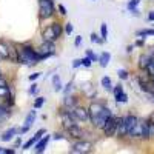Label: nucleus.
I'll list each match as a JSON object with an SVG mask.
<instances>
[{"mask_svg": "<svg viewBox=\"0 0 154 154\" xmlns=\"http://www.w3.org/2000/svg\"><path fill=\"white\" fill-rule=\"evenodd\" d=\"M17 53H19V60L17 63L26 66H32L35 63L40 62V56H38L37 49H34L31 45L23 43V45H17Z\"/></svg>", "mask_w": 154, "mask_h": 154, "instance_id": "obj_1", "label": "nucleus"}, {"mask_svg": "<svg viewBox=\"0 0 154 154\" xmlns=\"http://www.w3.org/2000/svg\"><path fill=\"white\" fill-rule=\"evenodd\" d=\"M54 2L53 0H38V19L46 20L54 16Z\"/></svg>", "mask_w": 154, "mask_h": 154, "instance_id": "obj_2", "label": "nucleus"}, {"mask_svg": "<svg viewBox=\"0 0 154 154\" xmlns=\"http://www.w3.org/2000/svg\"><path fill=\"white\" fill-rule=\"evenodd\" d=\"M130 137H142V139H148V137H149V125H148V120L139 119L137 123H136L134 128H133V131L130 133Z\"/></svg>", "mask_w": 154, "mask_h": 154, "instance_id": "obj_3", "label": "nucleus"}, {"mask_svg": "<svg viewBox=\"0 0 154 154\" xmlns=\"http://www.w3.org/2000/svg\"><path fill=\"white\" fill-rule=\"evenodd\" d=\"M119 119L120 117H117V116H109L108 117V120L105 122V125L102 126V130H103V134L105 136H108V137H112V136H116L117 134V126H119Z\"/></svg>", "mask_w": 154, "mask_h": 154, "instance_id": "obj_4", "label": "nucleus"}, {"mask_svg": "<svg viewBox=\"0 0 154 154\" xmlns=\"http://www.w3.org/2000/svg\"><path fill=\"white\" fill-rule=\"evenodd\" d=\"M37 53H38V56H40V62L48 59V57H51V56H54L56 54V45H54V42H45L43 40V43L37 48Z\"/></svg>", "mask_w": 154, "mask_h": 154, "instance_id": "obj_5", "label": "nucleus"}, {"mask_svg": "<svg viewBox=\"0 0 154 154\" xmlns=\"http://www.w3.org/2000/svg\"><path fill=\"white\" fill-rule=\"evenodd\" d=\"M105 105L103 103H99V102H93L91 105H89L88 111H89V122H91L94 126H97V122L100 119V114L103 111Z\"/></svg>", "mask_w": 154, "mask_h": 154, "instance_id": "obj_6", "label": "nucleus"}, {"mask_svg": "<svg viewBox=\"0 0 154 154\" xmlns=\"http://www.w3.org/2000/svg\"><path fill=\"white\" fill-rule=\"evenodd\" d=\"M59 114H60L62 125H63V128H65V130H68V128H71V126L77 125V119L74 117L72 111H68V109H65V108L62 106V109L59 111Z\"/></svg>", "mask_w": 154, "mask_h": 154, "instance_id": "obj_7", "label": "nucleus"}, {"mask_svg": "<svg viewBox=\"0 0 154 154\" xmlns=\"http://www.w3.org/2000/svg\"><path fill=\"white\" fill-rule=\"evenodd\" d=\"M91 148H93L91 142H88V140H79V142L71 145L69 152H72V154H85V152L91 151Z\"/></svg>", "mask_w": 154, "mask_h": 154, "instance_id": "obj_8", "label": "nucleus"}, {"mask_svg": "<svg viewBox=\"0 0 154 154\" xmlns=\"http://www.w3.org/2000/svg\"><path fill=\"white\" fill-rule=\"evenodd\" d=\"M72 114H74V117L77 119V122H88L89 120V111L85 106H79V105H77L72 109Z\"/></svg>", "mask_w": 154, "mask_h": 154, "instance_id": "obj_9", "label": "nucleus"}, {"mask_svg": "<svg viewBox=\"0 0 154 154\" xmlns=\"http://www.w3.org/2000/svg\"><path fill=\"white\" fill-rule=\"evenodd\" d=\"M42 37H43V40L45 42H56L57 40V34L53 28V25H49V26H46L43 31H42Z\"/></svg>", "mask_w": 154, "mask_h": 154, "instance_id": "obj_10", "label": "nucleus"}, {"mask_svg": "<svg viewBox=\"0 0 154 154\" xmlns=\"http://www.w3.org/2000/svg\"><path fill=\"white\" fill-rule=\"evenodd\" d=\"M77 105H79V100H77V97L69 96V94H66V96H65V99H63V108H65V109L72 111Z\"/></svg>", "mask_w": 154, "mask_h": 154, "instance_id": "obj_11", "label": "nucleus"}, {"mask_svg": "<svg viewBox=\"0 0 154 154\" xmlns=\"http://www.w3.org/2000/svg\"><path fill=\"white\" fill-rule=\"evenodd\" d=\"M68 134L72 137V139H83V134H85V130H82V128L79 125H74L71 128H68Z\"/></svg>", "mask_w": 154, "mask_h": 154, "instance_id": "obj_12", "label": "nucleus"}, {"mask_svg": "<svg viewBox=\"0 0 154 154\" xmlns=\"http://www.w3.org/2000/svg\"><path fill=\"white\" fill-rule=\"evenodd\" d=\"M49 140H51V136H48V134L43 136V137L34 145V146H35V152H43L45 148L48 146V142H49Z\"/></svg>", "mask_w": 154, "mask_h": 154, "instance_id": "obj_13", "label": "nucleus"}, {"mask_svg": "<svg viewBox=\"0 0 154 154\" xmlns=\"http://www.w3.org/2000/svg\"><path fill=\"white\" fill-rule=\"evenodd\" d=\"M112 112L109 111V108H103V111H102V114H100V119H99V122H97V126L96 128H100V130H102V126H103L105 125V122L108 120V117H109V116H111Z\"/></svg>", "mask_w": 154, "mask_h": 154, "instance_id": "obj_14", "label": "nucleus"}, {"mask_svg": "<svg viewBox=\"0 0 154 154\" xmlns=\"http://www.w3.org/2000/svg\"><path fill=\"white\" fill-rule=\"evenodd\" d=\"M125 119H126V130H128V136H130V133L133 131V128H134V125L137 123V117L136 116H133V114H128V116H125Z\"/></svg>", "mask_w": 154, "mask_h": 154, "instance_id": "obj_15", "label": "nucleus"}, {"mask_svg": "<svg viewBox=\"0 0 154 154\" xmlns=\"http://www.w3.org/2000/svg\"><path fill=\"white\" fill-rule=\"evenodd\" d=\"M117 134L119 136H128V130H126V119L125 116H122V117L119 119V126H117Z\"/></svg>", "mask_w": 154, "mask_h": 154, "instance_id": "obj_16", "label": "nucleus"}, {"mask_svg": "<svg viewBox=\"0 0 154 154\" xmlns=\"http://www.w3.org/2000/svg\"><path fill=\"white\" fill-rule=\"evenodd\" d=\"M16 134H19V130H17V128H9L8 131H5V133L2 134V137H0V139H2L3 142H9V140L14 137Z\"/></svg>", "mask_w": 154, "mask_h": 154, "instance_id": "obj_17", "label": "nucleus"}, {"mask_svg": "<svg viewBox=\"0 0 154 154\" xmlns=\"http://www.w3.org/2000/svg\"><path fill=\"white\" fill-rule=\"evenodd\" d=\"M109 60H111V54L108 53V51H103V53H102V54L99 56V63H100V66H102V68L108 66Z\"/></svg>", "mask_w": 154, "mask_h": 154, "instance_id": "obj_18", "label": "nucleus"}, {"mask_svg": "<svg viewBox=\"0 0 154 154\" xmlns=\"http://www.w3.org/2000/svg\"><path fill=\"white\" fill-rule=\"evenodd\" d=\"M149 60H151V54H142L139 57V68L140 69H146Z\"/></svg>", "mask_w": 154, "mask_h": 154, "instance_id": "obj_19", "label": "nucleus"}, {"mask_svg": "<svg viewBox=\"0 0 154 154\" xmlns=\"http://www.w3.org/2000/svg\"><path fill=\"white\" fill-rule=\"evenodd\" d=\"M0 56H2L5 60L9 59V45L3 40H0Z\"/></svg>", "mask_w": 154, "mask_h": 154, "instance_id": "obj_20", "label": "nucleus"}, {"mask_svg": "<svg viewBox=\"0 0 154 154\" xmlns=\"http://www.w3.org/2000/svg\"><path fill=\"white\" fill-rule=\"evenodd\" d=\"M35 117H37V112L32 109V111H29L28 112V116H26V119H25V126H32V123H34V120H35Z\"/></svg>", "mask_w": 154, "mask_h": 154, "instance_id": "obj_21", "label": "nucleus"}, {"mask_svg": "<svg viewBox=\"0 0 154 154\" xmlns=\"http://www.w3.org/2000/svg\"><path fill=\"white\" fill-rule=\"evenodd\" d=\"M100 85L103 86L106 91H112V82H111V79L108 75H103L102 77V80H100Z\"/></svg>", "mask_w": 154, "mask_h": 154, "instance_id": "obj_22", "label": "nucleus"}, {"mask_svg": "<svg viewBox=\"0 0 154 154\" xmlns=\"http://www.w3.org/2000/svg\"><path fill=\"white\" fill-rule=\"evenodd\" d=\"M53 85H54V91H62V82H60V77L56 74V75H53Z\"/></svg>", "mask_w": 154, "mask_h": 154, "instance_id": "obj_23", "label": "nucleus"}, {"mask_svg": "<svg viewBox=\"0 0 154 154\" xmlns=\"http://www.w3.org/2000/svg\"><path fill=\"white\" fill-rule=\"evenodd\" d=\"M100 37L106 42V38H108V28H106V23H102V25H100Z\"/></svg>", "mask_w": 154, "mask_h": 154, "instance_id": "obj_24", "label": "nucleus"}, {"mask_svg": "<svg viewBox=\"0 0 154 154\" xmlns=\"http://www.w3.org/2000/svg\"><path fill=\"white\" fill-rule=\"evenodd\" d=\"M37 143V140H35V137H31L28 142H25L23 143V146H22V149H29V148H32L34 145Z\"/></svg>", "mask_w": 154, "mask_h": 154, "instance_id": "obj_25", "label": "nucleus"}, {"mask_svg": "<svg viewBox=\"0 0 154 154\" xmlns=\"http://www.w3.org/2000/svg\"><path fill=\"white\" fill-rule=\"evenodd\" d=\"M9 94H11V91L8 86H0V99H6Z\"/></svg>", "mask_w": 154, "mask_h": 154, "instance_id": "obj_26", "label": "nucleus"}, {"mask_svg": "<svg viewBox=\"0 0 154 154\" xmlns=\"http://www.w3.org/2000/svg\"><path fill=\"white\" fill-rule=\"evenodd\" d=\"M8 114H9V109L6 106H0V122L5 120L8 117Z\"/></svg>", "mask_w": 154, "mask_h": 154, "instance_id": "obj_27", "label": "nucleus"}, {"mask_svg": "<svg viewBox=\"0 0 154 154\" xmlns=\"http://www.w3.org/2000/svg\"><path fill=\"white\" fill-rule=\"evenodd\" d=\"M137 35L139 37H143V35H152L154 37V29H140V31H137Z\"/></svg>", "mask_w": 154, "mask_h": 154, "instance_id": "obj_28", "label": "nucleus"}, {"mask_svg": "<svg viewBox=\"0 0 154 154\" xmlns=\"http://www.w3.org/2000/svg\"><path fill=\"white\" fill-rule=\"evenodd\" d=\"M53 28H54V31H56L57 37L60 38V35H62V32H63V29H62V25H60L59 22H54V23H53Z\"/></svg>", "mask_w": 154, "mask_h": 154, "instance_id": "obj_29", "label": "nucleus"}, {"mask_svg": "<svg viewBox=\"0 0 154 154\" xmlns=\"http://www.w3.org/2000/svg\"><path fill=\"white\" fill-rule=\"evenodd\" d=\"M112 93H114V97H119L122 93H123V86L119 83V85H116L114 88H112Z\"/></svg>", "mask_w": 154, "mask_h": 154, "instance_id": "obj_30", "label": "nucleus"}, {"mask_svg": "<svg viewBox=\"0 0 154 154\" xmlns=\"http://www.w3.org/2000/svg\"><path fill=\"white\" fill-rule=\"evenodd\" d=\"M45 103V97H37L34 100V109H38V108H42V105Z\"/></svg>", "mask_w": 154, "mask_h": 154, "instance_id": "obj_31", "label": "nucleus"}, {"mask_svg": "<svg viewBox=\"0 0 154 154\" xmlns=\"http://www.w3.org/2000/svg\"><path fill=\"white\" fill-rule=\"evenodd\" d=\"M91 42H93V43H103L105 40H103V38H102L99 34L93 32V34H91Z\"/></svg>", "mask_w": 154, "mask_h": 154, "instance_id": "obj_32", "label": "nucleus"}, {"mask_svg": "<svg viewBox=\"0 0 154 154\" xmlns=\"http://www.w3.org/2000/svg\"><path fill=\"white\" fill-rule=\"evenodd\" d=\"M86 56H88L89 59H91L93 62H99V56H96L91 49H86Z\"/></svg>", "mask_w": 154, "mask_h": 154, "instance_id": "obj_33", "label": "nucleus"}, {"mask_svg": "<svg viewBox=\"0 0 154 154\" xmlns=\"http://www.w3.org/2000/svg\"><path fill=\"white\" fill-rule=\"evenodd\" d=\"M91 63H93V60H91V59H89L88 56L82 59V65H83L85 68H89V66H91Z\"/></svg>", "mask_w": 154, "mask_h": 154, "instance_id": "obj_34", "label": "nucleus"}, {"mask_svg": "<svg viewBox=\"0 0 154 154\" xmlns=\"http://www.w3.org/2000/svg\"><path fill=\"white\" fill-rule=\"evenodd\" d=\"M116 100H117V102H122V103H126V102H128V96H126V93L123 91L119 97H116Z\"/></svg>", "mask_w": 154, "mask_h": 154, "instance_id": "obj_35", "label": "nucleus"}, {"mask_svg": "<svg viewBox=\"0 0 154 154\" xmlns=\"http://www.w3.org/2000/svg\"><path fill=\"white\" fill-rule=\"evenodd\" d=\"M139 3H140V0H130V2H128V9H130V11L134 9Z\"/></svg>", "mask_w": 154, "mask_h": 154, "instance_id": "obj_36", "label": "nucleus"}, {"mask_svg": "<svg viewBox=\"0 0 154 154\" xmlns=\"http://www.w3.org/2000/svg\"><path fill=\"white\" fill-rule=\"evenodd\" d=\"M72 31H74V26H72L71 23H66V25H65V34H66V35H71Z\"/></svg>", "mask_w": 154, "mask_h": 154, "instance_id": "obj_37", "label": "nucleus"}, {"mask_svg": "<svg viewBox=\"0 0 154 154\" xmlns=\"http://www.w3.org/2000/svg\"><path fill=\"white\" fill-rule=\"evenodd\" d=\"M117 74H119V77H120L122 80H126V79H128V71H126V69H119Z\"/></svg>", "mask_w": 154, "mask_h": 154, "instance_id": "obj_38", "label": "nucleus"}, {"mask_svg": "<svg viewBox=\"0 0 154 154\" xmlns=\"http://www.w3.org/2000/svg\"><path fill=\"white\" fill-rule=\"evenodd\" d=\"M72 88H74V83H72V82H69V83L65 86V89H63V93H65V96H66V94H69V93L72 91Z\"/></svg>", "mask_w": 154, "mask_h": 154, "instance_id": "obj_39", "label": "nucleus"}, {"mask_svg": "<svg viewBox=\"0 0 154 154\" xmlns=\"http://www.w3.org/2000/svg\"><path fill=\"white\" fill-rule=\"evenodd\" d=\"M79 66H82V59H75L72 62V68H79Z\"/></svg>", "mask_w": 154, "mask_h": 154, "instance_id": "obj_40", "label": "nucleus"}, {"mask_svg": "<svg viewBox=\"0 0 154 154\" xmlns=\"http://www.w3.org/2000/svg\"><path fill=\"white\" fill-rule=\"evenodd\" d=\"M14 152V149H6L3 146H0V154H12Z\"/></svg>", "mask_w": 154, "mask_h": 154, "instance_id": "obj_41", "label": "nucleus"}, {"mask_svg": "<svg viewBox=\"0 0 154 154\" xmlns=\"http://www.w3.org/2000/svg\"><path fill=\"white\" fill-rule=\"evenodd\" d=\"M80 43H82V37H80V35H77V37H75V40H74L75 48H79V46H80Z\"/></svg>", "mask_w": 154, "mask_h": 154, "instance_id": "obj_42", "label": "nucleus"}, {"mask_svg": "<svg viewBox=\"0 0 154 154\" xmlns=\"http://www.w3.org/2000/svg\"><path fill=\"white\" fill-rule=\"evenodd\" d=\"M59 11H60L62 16H66V8L63 6V5H59Z\"/></svg>", "mask_w": 154, "mask_h": 154, "instance_id": "obj_43", "label": "nucleus"}, {"mask_svg": "<svg viewBox=\"0 0 154 154\" xmlns=\"http://www.w3.org/2000/svg\"><path fill=\"white\" fill-rule=\"evenodd\" d=\"M35 93H37V83L31 85V88H29V94H35Z\"/></svg>", "mask_w": 154, "mask_h": 154, "instance_id": "obj_44", "label": "nucleus"}, {"mask_svg": "<svg viewBox=\"0 0 154 154\" xmlns=\"http://www.w3.org/2000/svg\"><path fill=\"white\" fill-rule=\"evenodd\" d=\"M38 77H40V72H34V74H31V75H29V80L32 82V80L38 79Z\"/></svg>", "mask_w": 154, "mask_h": 154, "instance_id": "obj_45", "label": "nucleus"}, {"mask_svg": "<svg viewBox=\"0 0 154 154\" xmlns=\"http://www.w3.org/2000/svg\"><path fill=\"white\" fill-rule=\"evenodd\" d=\"M0 86H8V83H6V80L3 79L2 75H0Z\"/></svg>", "mask_w": 154, "mask_h": 154, "instance_id": "obj_46", "label": "nucleus"}, {"mask_svg": "<svg viewBox=\"0 0 154 154\" xmlns=\"http://www.w3.org/2000/svg\"><path fill=\"white\" fill-rule=\"evenodd\" d=\"M54 139H56V140H60V139H63V134H60V133H56V134H54Z\"/></svg>", "mask_w": 154, "mask_h": 154, "instance_id": "obj_47", "label": "nucleus"}, {"mask_svg": "<svg viewBox=\"0 0 154 154\" xmlns=\"http://www.w3.org/2000/svg\"><path fill=\"white\" fill-rule=\"evenodd\" d=\"M148 20H151V22H154V11H151L149 14H148Z\"/></svg>", "mask_w": 154, "mask_h": 154, "instance_id": "obj_48", "label": "nucleus"}, {"mask_svg": "<svg viewBox=\"0 0 154 154\" xmlns=\"http://www.w3.org/2000/svg\"><path fill=\"white\" fill-rule=\"evenodd\" d=\"M136 45H137V46H143V38H140V40H137V42H136Z\"/></svg>", "mask_w": 154, "mask_h": 154, "instance_id": "obj_49", "label": "nucleus"}, {"mask_svg": "<svg viewBox=\"0 0 154 154\" xmlns=\"http://www.w3.org/2000/svg\"><path fill=\"white\" fill-rule=\"evenodd\" d=\"M133 49H134V46H133V45H130V46H128V48H126V51H128V53H131V51H133Z\"/></svg>", "mask_w": 154, "mask_h": 154, "instance_id": "obj_50", "label": "nucleus"}, {"mask_svg": "<svg viewBox=\"0 0 154 154\" xmlns=\"http://www.w3.org/2000/svg\"><path fill=\"white\" fill-rule=\"evenodd\" d=\"M20 143H22V139H17V140H16V148H17Z\"/></svg>", "mask_w": 154, "mask_h": 154, "instance_id": "obj_51", "label": "nucleus"}, {"mask_svg": "<svg viewBox=\"0 0 154 154\" xmlns=\"http://www.w3.org/2000/svg\"><path fill=\"white\" fill-rule=\"evenodd\" d=\"M0 60H5V59H3V57H2V56H0Z\"/></svg>", "mask_w": 154, "mask_h": 154, "instance_id": "obj_52", "label": "nucleus"}, {"mask_svg": "<svg viewBox=\"0 0 154 154\" xmlns=\"http://www.w3.org/2000/svg\"><path fill=\"white\" fill-rule=\"evenodd\" d=\"M0 75H2V71H0Z\"/></svg>", "mask_w": 154, "mask_h": 154, "instance_id": "obj_53", "label": "nucleus"}]
</instances>
